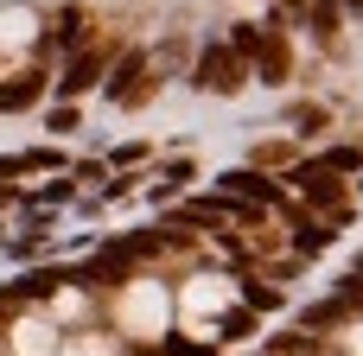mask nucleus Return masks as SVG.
Here are the masks:
<instances>
[{"mask_svg": "<svg viewBox=\"0 0 363 356\" xmlns=\"http://www.w3.org/2000/svg\"><path fill=\"white\" fill-rule=\"evenodd\" d=\"M242 83H249V57H236L230 38L198 51V64H191V89H204V96H236Z\"/></svg>", "mask_w": 363, "mask_h": 356, "instance_id": "2", "label": "nucleus"}, {"mask_svg": "<svg viewBox=\"0 0 363 356\" xmlns=\"http://www.w3.org/2000/svg\"><path fill=\"white\" fill-rule=\"evenodd\" d=\"M38 96H45V76H38V70H19V76H6L0 108H26V102H38Z\"/></svg>", "mask_w": 363, "mask_h": 356, "instance_id": "6", "label": "nucleus"}, {"mask_svg": "<svg viewBox=\"0 0 363 356\" xmlns=\"http://www.w3.org/2000/svg\"><path fill=\"white\" fill-rule=\"evenodd\" d=\"M306 19L325 45H338V0H306Z\"/></svg>", "mask_w": 363, "mask_h": 356, "instance_id": "7", "label": "nucleus"}, {"mask_svg": "<svg viewBox=\"0 0 363 356\" xmlns=\"http://www.w3.org/2000/svg\"><path fill=\"white\" fill-rule=\"evenodd\" d=\"M64 350V331H57V318L51 312H19L13 325H6V356H57Z\"/></svg>", "mask_w": 363, "mask_h": 356, "instance_id": "3", "label": "nucleus"}, {"mask_svg": "<svg viewBox=\"0 0 363 356\" xmlns=\"http://www.w3.org/2000/svg\"><path fill=\"white\" fill-rule=\"evenodd\" d=\"M115 338L121 344H134V350H160L166 344V331L179 325V293L166 287V280H153V274H128L121 287H115Z\"/></svg>", "mask_w": 363, "mask_h": 356, "instance_id": "1", "label": "nucleus"}, {"mask_svg": "<svg viewBox=\"0 0 363 356\" xmlns=\"http://www.w3.org/2000/svg\"><path fill=\"white\" fill-rule=\"evenodd\" d=\"M57 356H121V338H108V331H70Z\"/></svg>", "mask_w": 363, "mask_h": 356, "instance_id": "5", "label": "nucleus"}, {"mask_svg": "<svg viewBox=\"0 0 363 356\" xmlns=\"http://www.w3.org/2000/svg\"><path fill=\"white\" fill-rule=\"evenodd\" d=\"M108 51H115V45H89V51H77V57L64 64V83H57V96H83V89H96V76H102Z\"/></svg>", "mask_w": 363, "mask_h": 356, "instance_id": "4", "label": "nucleus"}, {"mask_svg": "<svg viewBox=\"0 0 363 356\" xmlns=\"http://www.w3.org/2000/svg\"><path fill=\"white\" fill-rule=\"evenodd\" d=\"M351 6H357V13H363V0H351Z\"/></svg>", "mask_w": 363, "mask_h": 356, "instance_id": "8", "label": "nucleus"}]
</instances>
